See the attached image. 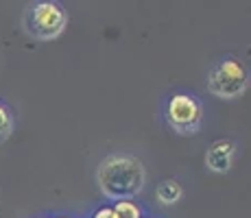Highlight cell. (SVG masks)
<instances>
[{"label": "cell", "instance_id": "obj_1", "mask_svg": "<svg viewBox=\"0 0 251 218\" xmlns=\"http://www.w3.org/2000/svg\"><path fill=\"white\" fill-rule=\"evenodd\" d=\"M100 190L105 196L123 201V198H133L144 188L147 172L138 157L133 155H109L100 162L99 172H96Z\"/></svg>", "mask_w": 251, "mask_h": 218}, {"label": "cell", "instance_id": "obj_2", "mask_svg": "<svg viewBox=\"0 0 251 218\" xmlns=\"http://www.w3.org/2000/svg\"><path fill=\"white\" fill-rule=\"evenodd\" d=\"M249 74L247 68L238 59H223L210 70L207 90L219 98H236L247 90Z\"/></svg>", "mask_w": 251, "mask_h": 218}, {"label": "cell", "instance_id": "obj_3", "mask_svg": "<svg viewBox=\"0 0 251 218\" xmlns=\"http://www.w3.org/2000/svg\"><path fill=\"white\" fill-rule=\"evenodd\" d=\"M203 120V107L190 94H173L166 103V122L177 133H197Z\"/></svg>", "mask_w": 251, "mask_h": 218}, {"label": "cell", "instance_id": "obj_4", "mask_svg": "<svg viewBox=\"0 0 251 218\" xmlns=\"http://www.w3.org/2000/svg\"><path fill=\"white\" fill-rule=\"evenodd\" d=\"M28 31L40 40H52L68 24V16L57 2H37L28 9Z\"/></svg>", "mask_w": 251, "mask_h": 218}, {"label": "cell", "instance_id": "obj_5", "mask_svg": "<svg viewBox=\"0 0 251 218\" xmlns=\"http://www.w3.org/2000/svg\"><path fill=\"white\" fill-rule=\"evenodd\" d=\"M234 162V142L229 140H219L214 142L205 153V164L214 172H227Z\"/></svg>", "mask_w": 251, "mask_h": 218}, {"label": "cell", "instance_id": "obj_6", "mask_svg": "<svg viewBox=\"0 0 251 218\" xmlns=\"http://www.w3.org/2000/svg\"><path fill=\"white\" fill-rule=\"evenodd\" d=\"M181 194H183V190L175 179H166V181H162L160 188H157V198H160L164 205H173V203H177L181 198Z\"/></svg>", "mask_w": 251, "mask_h": 218}, {"label": "cell", "instance_id": "obj_7", "mask_svg": "<svg viewBox=\"0 0 251 218\" xmlns=\"http://www.w3.org/2000/svg\"><path fill=\"white\" fill-rule=\"evenodd\" d=\"M114 216L116 218H142V207L131 198H123V201L114 203Z\"/></svg>", "mask_w": 251, "mask_h": 218}, {"label": "cell", "instance_id": "obj_8", "mask_svg": "<svg viewBox=\"0 0 251 218\" xmlns=\"http://www.w3.org/2000/svg\"><path fill=\"white\" fill-rule=\"evenodd\" d=\"M11 127H13V118L9 114V109L0 103V140H4L9 133H11Z\"/></svg>", "mask_w": 251, "mask_h": 218}, {"label": "cell", "instance_id": "obj_9", "mask_svg": "<svg viewBox=\"0 0 251 218\" xmlns=\"http://www.w3.org/2000/svg\"><path fill=\"white\" fill-rule=\"evenodd\" d=\"M92 218H116L112 207H99V210L92 214Z\"/></svg>", "mask_w": 251, "mask_h": 218}, {"label": "cell", "instance_id": "obj_10", "mask_svg": "<svg viewBox=\"0 0 251 218\" xmlns=\"http://www.w3.org/2000/svg\"><path fill=\"white\" fill-rule=\"evenodd\" d=\"M57 218H68V216H57Z\"/></svg>", "mask_w": 251, "mask_h": 218}]
</instances>
